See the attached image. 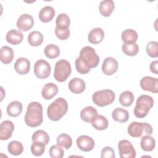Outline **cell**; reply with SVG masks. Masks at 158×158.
I'll list each match as a JSON object with an SVG mask.
<instances>
[{
  "instance_id": "obj_1",
  "label": "cell",
  "mask_w": 158,
  "mask_h": 158,
  "mask_svg": "<svg viewBox=\"0 0 158 158\" xmlns=\"http://www.w3.org/2000/svg\"><path fill=\"white\" fill-rule=\"evenodd\" d=\"M43 120V107L36 101L30 102L27 107L25 115V123L30 127L40 126Z\"/></svg>"
},
{
  "instance_id": "obj_2",
  "label": "cell",
  "mask_w": 158,
  "mask_h": 158,
  "mask_svg": "<svg viewBox=\"0 0 158 158\" xmlns=\"http://www.w3.org/2000/svg\"><path fill=\"white\" fill-rule=\"evenodd\" d=\"M68 110V104L62 98H58L53 101L47 109L48 118L52 121L59 120Z\"/></svg>"
},
{
  "instance_id": "obj_3",
  "label": "cell",
  "mask_w": 158,
  "mask_h": 158,
  "mask_svg": "<svg viewBox=\"0 0 158 158\" xmlns=\"http://www.w3.org/2000/svg\"><path fill=\"white\" fill-rule=\"evenodd\" d=\"M153 98L148 95H141L136 100V106L134 108V115L137 118L145 117L149 110L153 107Z\"/></svg>"
},
{
  "instance_id": "obj_4",
  "label": "cell",
  "mask_w": 158,
  "mask_h": 158,
  "mask_svg": "<svg viewBox=\"0 0 158 158\" xmlns=\"http://www.w3.org/2000/svg\"><path fill=\"white\" fill-rule=\"evenodd\" d=\"M79 58L89 69L96 67L99 62V56L95 50L90 46H85L81 49Z\"/></svg>"
},
{
  "instance_id": "obj_5",
  "label": "cell",
  "mask_w": 158,
  "mask_h": 158,
  "mask_svg": "<svg viewBox=\"0 0 158 158\" xmlns=\"http://www.w3.org/2000/svg\"><path fill=\"white\" fill-rule=\"evenodd\" d=\"M115 98V93L111 89L97 91L92 96L93 102L99 107H104L112 104Z\"/></svg>"
},
{
  "instance_id": "obj_6",
  "label": "cell",
  "mask_w": 158,
  "mask_h": 158,
  "mask_svg": "<svg viewBox=\"0 0 158 158\" xmlns=\"http://www.w3.org/2000/svg\"><path fill=\"white\" fill-rule=\"evenodd\" d=\"M72 69L70 62L65 59L58 60L55 64L54 77L59 82H64L70 75Z\"/></svg>"
},
{
  "instance_id": "obj_7",
  "label": "cell",
  "mask_w": 158,
  "mask_h": 158,
  "mask_svg": "<svg viewBox=\"0 0 158 158\" xmlns=\"http://www.w3.org/2000/svg\"><path fill=\"white\" fill-rule=\"evenodd\" d=\"M152 127L148 123L133 122L128 127V134L133 138H139L141 136L151 135L152 133Z\"/></svg>"
},
{
  "instance_id": "obj_8",
  "label": "cell",
  "mask_w": 158,
  "mask_h": 158,
  "mask_svg": "<svg viewBox=\"0 0 158 158\" xmlns=\"http://www.w3.org/2000/svg\"><path fill=\"white\" fill-rule=\"evenodd\" d=\"M51 65L45 60H38L34 65V73L40 79L47 78L51 73Z\"/></svg>"
},
{
  "instance_id": "obj_9",
  "label": "cell",
  "mask_w": 158,
  "mask_h": 158,
  "mask_svg": "<svg viewBox=\"0 0 158 158\" xmlns=\"http://www.w3.org/2000/svg\"><path fill=\"white\" fill-rule=\"evenodd\" d=\"M118 148L121 158H135L136 157V151L128 140H120L118 144Z\"/></svg>"
},
{
  "instance_id": "obj_10",
  "label": "cell",
  "mask_w": 158,
  "mask_h": 158,
  "mask_svg": "<svg viewBox=\"0 0 158 158\" xmlns=\"http://www.w3.org/2000/svg\"><path fill=\"white\" fill-rule=\"evenodd\" d=\"M140 86L143 90L153 93H158V79L149 76H146L140 80Z\"/></svg>"
},
{
  "instance_id": "obj_11",
  "label": "cell",
  "mask_w": 158,
  "mask_h": 158,
  "mask_svg": "<svg viewBox=\"0 0 158 158\" xmlns=\"http://www.w3.org/2000/svg\"><path fill=\"white\" fill-rule=\"evenodd\" d=\"M34 25V20L31 15L24 14L21 15L17 21V27L20 31H27L30 30Z\"/></svg>"
},
{
  "instance_id": "obj_12",
  "label": "cell",
  "mask_w": 158,
  "mask_h": 158,
  "mask_svg": "<svg viewBox=\"0 0 158 158\" xmlns=\"http://www.w3.org/2000/svg\"><path fill=\"white\" fill-rule=\"evenodd\" d=\"M94 139L87 135H81L77 139V145L78 148L82 151L89 152L94 147Z\"/></svg>"
},
{
  "instance_id": "obj_13",
  "label": "cell",
  "mask_w": 158,
  "mask_h": 158,
  "mask_svg": "<svg viewBox=\"0 0 158 158\" xmlns=\"http://www.w3.org/2000/svg\"><path fill=\"white\" fill-rule=\"evenodd\" d=\"M118 70V63L115 59L109 57L104 60L102 65V71L106 75H111Z\"/></svg>"
},
{
  "instance_id": "obj_14",
  "label": "cell",
  "mask_w": 158,
  "mask_h": 158,
  "mask_svg": "<svg viewBox=\"0 0 158 158\" xmlns=\"http://www.w3.org/2000/svg\"><path fill=\"white\" fill-rule=\"evenodd\" d=\"M14 130V125L10 120L3 121L0 125V139L1 140H7L12 135Z\"/></svg>"
},
{
  "instance_id": "obj_15",
  "label": "cell",
  "mask_w": 158,
  "mask_h": 158,
  "mask_svg": "<svg viewBox=\"0 0 158 158\" xmlns=\"http://www.w3.org/2000/svg\"><path fill=\"white\" fill-rule=\"evenodd\" d=\"M14 69L16 72L20 75L27 74L30 71V62L26 58L20 57L15 61Z\"/></svg>"
},
{
  "instance_id": "obj_16",
  "label": "cell",
  "mask_w": 158,
  "mask_h": 158,
  "mask_svg": "<svg viewBox=\"0 0 158 158\" xmlns=\"http://www.w3.org/2000/svg\"><path fill=\"white\" fill-rule=\"evenodd\" d=\"M68 86L71 92L74 94H80L85 91L86 85L82 79L80 78H73L69 81Z\"/></svg>"
},
{
  "instance_id": "obj_17",
  "label": "cell",
  "mask_w": 158,
  "mask_h": 158,
  "mask_svg": "<svg viewBox=\"0 0 158 158\" xmlns=\"http://www.w3.org/2000/svg\"><path fill=\"white\" fill-rule=\"evenodd\" d=\"M58 93L57 86L53 83H48L46 84L42 88L41 94L43 98L49 100L54 97Z\"/></svg>"
},
{
  "instance_id": "obj_18",
  "label": "cell",
  "mask_w": 158,
  "mask_h": 158,
  "mask_svg": "<svg viewBox=\"0 0 158 158\" xmlns=\"http://www.w3.org/2000/svg\"><path fill=\"white\" fill-rule=\"evenodd\" d=\"M104 38V31L101 28H95L91 30L88 36V41L94 44L101 43Z\"/></svg>"
},
{
  "instance_id": "obj_19",
  "label": "cell",
  "mask_w": 158,
  "mask_h": 158,
  "mask_svg": "<svg viewBox=\"0 0 158 158\" xmlns=\"http://www.w3.org/2000/svg\"><path fill=\"white\" fill-rule=\"evenodd\" d=\"M6 39L9 43L13 45H17L22 41L23 35L20 31L12 29L7 33Z\"/></svg>"
},
{
  "instance_id": "obj_20",
  "label": "cell",
  "mask_w": 158,
  "mask_h": 158,
  "mask_svg": "<svg viewBox=\"0 0 158 158\" xmlns=\"http://www.w3.org/2000/svg\"><path fill=\"white\" fill-rule=\"evenodd\" d=\"M115 8V4L112 0H105L100 2L99 10L104 17H109Z\"/></svg>"
},
{
  "instance_id": "obj_21",
  "label": "cell",
  "mask_w": 158,
  "mask_h": 158,
  "mask_svg": "<svg viewBox=\"0 0 158 158\" xmlns=\"http://www.w3.org/2000/svg\"><path fill=\"white\" fill-rule=\"evenodd\" d=\"M55 15V10L49 6H46L42 8L39 13L40 20L44 23L49 22L52 20Z\"/></svg>"
},
{
  "instance_id": "obj_22",
  "label": "cell",
  "mask_w": 158,
  "mask_h": 158,
  "mask_svg": "<svg viewBox=\"0 0 158 158\" xmlns=\"http://www.w3.org/2000/svg\"><path fill=\"white\" fill-rule=\"evenodd\" d=\"M91 125L97 130H104L109 125L107 119L102 115H96L91 122Z\"/></svg>"
},
{
  "instance_id": "obj_23",
  "label": "cell",
  "mask_w": 158,
  "mask_h": 158,
  "mask_svg": "<svg viewBox=\"0 0 158 158\" xmlns=\"http://www.w3.org/2000/svg\"><path fill=\"white\" fill-rule=\"evenodd\" d=\"M22 109L23 107L22 103L19 101H14L8 104L6 111L8 115L12 117H16L21 114Z\"/></svg>"
},
{
  "instance_id": "obj_24",
  "label": "cell",
  "mask_w": 158,
  "mask_h": 158,
  "mask_svg": "<svg viewBox=\"0 0 158 158\" xmlns=\"http://www.w3.org/2000/svg\"><path fill=\"white\" fill-rule=\"evenodd\" d=\"M13 58L14 51L11 48L7 46H4L1 48L0 60L3 64H10L12 61Z\"/></svg>"
},
{
  "instance_id": "obj_25",
  "label": "cell",
  "mask_w": 158,
  "mask_h": 158,
  "mask_svg": "<svg viewBox=\"0 0 158 158\" xmlns=\"http://www.w3.org/2000/svg\"><path fill=\"white\" fill-rule=\"evenodd\" d=\"M112 117L115 121L125 123L129 118V114L127 110L121 107H117L113 110Z\"/></svg>"
},
{
  "instance_id": "obj_26",
  "label": "cell",
  "mask_w": 158,
  "mask_h": 158,
  "mask_svg": "<svg viewBox=\"0 0 158 158\" xmlns=\"http://www.w3.org/2000/svg\"><path fill=\"white\" fill-rule=\"evenodd\" d=\"M98 115L96 109L92 106H87L80 112V117L85 122H91L92 119Z\"/></svg>"
},
{
  "instance_id": "obj_27",
  "label": "cell",
  "mask_w": 158,
  "mask_h": 158,
  "mask_svg": "<svg viewBox=\"0 0 158 158\" xmlns=\"http://www.w3.org/2000/svg\"><path fill=\"white\" fill-rule=\"evenodd\" d=\"M140 145L143 151H152L155 148L156 141L151 135H144L141 138Z\"/></svg>"
},
{
  "instance_id": "obj_28",
  "label": "cell",
  "mask_w": 158,
  "mask_h": 158,
  "mask_svg": "<svg viewBox=\"0 0 158 158\" xmlns=\"http://www.w3.org/2000/svg\"><path fill=\"white\" fill-rule=\"evenodd\" d=\"M43 41V36L38 31H33L28 36V42L32 46H38Z\"/></svg>"
},
{
  "instance_id": "obj_29",
  "label": "cell",
  "mask_w": 158,
  "mask_h": 158,
  "mask_svg": "<svg viewBox=\"0 0 158 158\" xmlns=\"http://www.w3.org/2000/svg\"><path fill=\"white\" fill-rule=\"evenodd\" d=\"M121 38L125 43H133L137 41L138 34L133 29H126L122 33Z\"/></svg>"
},
{
  "instance_id": "obj_30",
  "label": "cell",
  "mask_w": 158,
  "mask_h": 158,
  "mask_svg": "<svg viewBox=\"0 0 158 158\" xmlns=\"http://www.w3.org/2000/svg\"><path fill=\"white\" fill-rule=\"evenodd\" d=\"M134 101V95L130 91L122 92L119 96V102L124 107L130 106Z\"/></svg>"
},
{
  "instance_id": "obj_31",
  "label": "cell",
  "mask_w": 158,
  "mask_h": 158,
  "mask_svg": "<svg viewBox=\"0 0 158 158\" xmlns=\"http://www.w3.org/2000/svg\"><path fill=\"white\" fill-rule=\"evenodd\" d=\"M7 149L10 154L13 156H19L23 152V146L20 142L12 141L9 143Z\"/></svg>"
},
{
  "instance_id": "obj_32",
  "label": "cell",
  "mask_w": 158,
  "mask_h": 158,
  "mask_svg": "<svg viewBox=\"0 0 158 158\" xmlns=\"http://www.w3.org/2000/svg\"><path fill=\"white\" fill-rule=\"evenodd\" d=\"M122 51L125 54L129 56H133L139 52V46L136 43H123L122 46Z\"/></svg>"
},
{
  "instance_id": "obj_33",
  "label": "cell",
  "mask_w": 158,
  "mask_h": 158,
  "mask_svg": "<svg viewBox=\"0 0 158 158\" xmlns=\"http://www.w3.org/2000/svg\"><path fill=\"white\" fill-rule=\"evenodd\" d=\"M31 139L33 141H38L47 145L49 141L48 134L44 130H40L36 131L32 135Z\"/></svg>"
},
{
  "instance_id": "obj_34",
  "label": "cell",
  "mask_w": 158,
  "mask_h": 158,
  "mask_svg": "<svg viewBox=\"0 0 158 158\" xmlns=\"http://www.w3.org/2000/svg\"><path fill=\"white\" fill-rule=\"evenodd\" d=\"M45 56L49 59H55L60 54L59 48L53 44H48L44 49Z\"/></svg>"
},
{
  "instance_id": "obj_35",
  "label": "cell",
  "mask_w": 158,
  "mask_h": 158,
  "mask_svg": "<svg viewBox=\"0 0 158 158\" xmlns=\"http://www.w3.org/2000/svg\"><path fill=\"white\" fill-rule=\"evenodd\" d=\"M70 23V20L68 15L62 13L59 14L56 20V27L58 28H67Z\"/></svg>"
},
{
  "instance_id": "obj_36",
  "label": "cell",
  "mask_w": 158,
  "mask_h": 158,
  "mask_svg": "<svg viewBox=\"0 0 158 158\" xmlns=\"http://www.w3.org/2000/svg\"><path fill=\"white\" fill-rule=\"evenodd\" d=\"M57 143L58 145L69 149L72 144V139L71 137L65 133L59 135L57 138Z\"/></svg>"
},
{
  "instance_id": "obj_37",
  "label": "cell",
  "mask_w": 158,
  "mask_h": 158,
  "mask_svg": "<svg viewBox=\"0 0 158 158\" xmlns=\"http://www.w3.org/2000/svg\"><path fill=\"white\" fill-rule=\"evenodd\" d=\"M45 144L38 142L33 141L31 146V152L35 156H40L45 151Z\"/></svg>"
},
{
  "instance_id": "obj_38",
  "label": "cell",
  "mask_w": 158,
  "mask_h": 158,
  "mask_svg": "<svg viewBox=\"0 0 158 158\" xmlns=\"http://www.w3.org/2000/svg\"><path fill=\"white\" fill-rule=\"evenodd\" d=\"M146 52L151 57L158 56V43L157 41H150L146 45Z\"/></svg>"
},
{
  "instance_id": "obj_39",
  "label": "cell",
  "mask_w": 158,
  "mask_h": 158,
  "mask_svg": "<svg viewBox=\"0 0 158 158\" xmlns=\"http://www.w3.org/2000/svg\"><path fill=\"white\" fill-rule=\"evenodd\" d=\"M49 154L52 158H62L63 157L64 153L62 146L58 144H55L50 148Z\"/></svg>"
},
{
  "instance_id": "obj_40",
  "label": "cell",
  "mask_w": 158,
  "mask_h": 158,
  "mask_svg": "<svg viewBox=\"0 0 158 158\" xmlns=\"http://www.w3.org/2000/svg\"><path fill=\"white\" fill-rule=\"evenodd\" d=\"M75 64L77 71L81 74H86L91 70V69L88 67L79 57L76 59Z\"/></svg>"
},
{
  "instance_id": "obj_41",
  "label": "cell",
  "mask_w": 158,
  "mask_h": 158,
  "mask_svg": "<svg viewBox=\"0 0 158 158\" xmlns=\"http://www.w3.org/2000/svg\"><path fill=\"white\" fill-rule=\"evenodd\" d=\"M55 34L56 36L60 40H65L70 36V30L67 28H58L56 27Z\"/></svg>"
},
{
  "instance_id": "obj_42",
  "label": "cell",
  "mask_w": 158,
  "mask_h": 158,
  "mask_svg": "<svg viewBox=\"0 0 158 158\" xmlns=\"http://www.w3.org/2000/svg\"><path fill=\"white\" fill-rule=\"evenodd\" d=\"M115 152L114 150L109 146L104 147L101 153V158H115Z\"/></svg>"
},
{
  "instance_id": "obj_43",
  "label": "cell",
  "mask_w": 158,
  "mask_h": 158,
  "mask_svg": "<svg viewBox=\"0 0 158 158\" xmlns=\"http://www.w3.org/2000/svg\"><path fill=\"white\" fill-rule=\"evenodd\" d=\"M157 65H158V61L157 60H155V61L152 62L150 64V66H149L151 72L155 73V74H158Z\"/></svg>"
}]
</instances>
